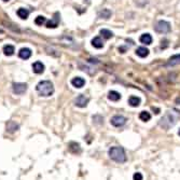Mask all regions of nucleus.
Here are the masks:
<instances>
[{"instance_id": "1", "label": "nucleus", "mask_w": 180, "mask_h": 180, "mask_svg": "<svg viewBox=\"0 0 180 180\" xmlns=\"http://www.w3.org/2000/svg\"><path fill=\"white\" fill-rule=\"evenodd\" d=\"M36 88H37V92L41 96H44V97L53 95V93H54L53 83H52L51 81H48V80H45V81H40V82L37 84Z\"/></svg>"}, {"instance_id": "2", "label": "nucleus", "mask_w": 180, "mask_h": 180, "mask_svg": "<svg viewBox=\"0 0 180 180\" xmlns=\"http://www.w3.org/2000/svg\"><path fill=\"white\" fill-rule=\"evenodd\" d=\"M109 157L116 163H124L126 161L125 151L121 147H111L109 149Z\"/></svg>"}, {"instance_id": "3", "label": "nucleus", "mask_w": 180, "mask_h": 180, "mask_svg": "<svg viewBox=\"0 0 180 180\" xmlns=\"http://www.w3.org/2000/svg\"><path fill=\"white\" fill-rule=\"evenodd\" d=\"M175 124V119L174 116L170 114V113H167L165 116H163L161 120H160V126H162L163 129H168L170 126H172Z\"/></svg>"}, {"instance_id": "4", "label": "nucleus", "mask_w": 180, "mask_h": 180, "mask_svg": "<svg viewBox=\"0 0 180 180\" xmlns=\"http://www.w3.org/2000/svg\"><path fill=\"white\" fill-rule=\"evenodd\" d=\"M155 31L159 34H167L170 31V24L166 21H159L155 25Z\"/></svg>"}, {"instance_id": "5", "label": "nucleus", "mask_w": 180, "mask_h": 180, "mask_svg": "<svg viewBox=\"0 0 180 180\" xmlns=\"http://www.w3.org/2000/svg\"><path fill=\"white\" fill-rule=\"evenodd\" d=\"M110 123L116 127H120V126H123L126 123V118L123 116H120V114H116V116H113L111 118Z\"/></svg>"}, {"instance_id": "6", "label": "nucleus", "mask_w": 180, "mask_h": 180, "mask_svg": "<svg viewBox=\"0 0 180 180\" xmlns=\"http://www.w3.org/2000/svg\"><path fill=\"white\" fill-rule=\"evenodd\" d=\"M12 88H13V92L15 93L16 95H23L24 93L27 91V84L22 82L13 83Z\"/></svg>"}, {"instance_id": "7", "label": "nucleus", "mask_w": 180, "mask_h": 180, "mask_svg": "<svg viewBox=\"0 0 180 180\" xmlns=\"http://www.w3.org/2000/svg\"><path fill=\"white\" fill-rule=\"evenodd\" d=\"M88 104V98L85 97L84 95H79L77 98H76L75 101V105L77 106V107H80V108H84V107H86Z\"/></svg>"}, {"instance_id": "8", "label": "nucleus", "mask_w": 180, "mask_h": 180, "mask_svg": "<svg viewBox=\"0 0 180 180\" xmlns=\"http://www.w3.org/2000/svg\"><path fill=\"white\" fill-rule=\"evenodd\" d=\"M59 24V13L56 12L54 13V16L52 17V20H50L49 22H46V27L48 28H56Z\"/></svg>"}, {"instance_id": "9", "label": "nucleus", "mask_w": 180, "mask_h": 180, "mask_svg": "<svg viewBox=\"0 0 180 180\" xmlns=\"http://www.w3.org/2000/svg\"><path fill=\"white\" fill-rule=\"evenodd\" d=\"M71 84L73 85L75 88H83V86H84L85 80L83 79V78H81V77H76V78H73V79L71 80Z\"/></svg>"}, {"instance_id": "10", "label": "nucleus", "mask_w": 180, "mask_h": 180, "mask_svg": "<svg viewBox=\"0 0 180 180\" xmlns=\"http://www.w3.org/2000/svg\"><path fill=\"white\" fill-rule=\"evenodd\" d=\"M5 129H7V132H9V133H15L20 129V125L14 121H9L8 123L5 124Z\"/></svg>"}, {"instance_id": "11", "label": "nucleus", "mask_w": 180, "mask_h": 180, "mask_svg": "<svg viewBox=\"0 0 180 180\" xmlns=\"http://www.w3.org/2000/svg\"><path fill=\"white\" fill-rule=\"evenodd\" d=\"M18 56L22 59H28L31 56V50L28 49V48H23L18 52Z\"/></svg>"}, {"instance_id": "12", "label": "nucleus", "mask_w": 180, "mask_h": 180, "mask_svg": "<svg viewBox=\"0 0 180 180\" xmlns=\"http://www.w3.org/2000/svg\"><path fill=\"white\" fill-rule=\"evenodd\" d=\"M140 104H141V99H140V97H138V96H131V97L129 98V105L131 106V107L136 108Z\"/></svg>"}, {"instance_id": "13", "label": "nucleus", "mask_w": 180, "mask_h": 180, "mask_svg": "<svg viewBox=\"0 0 180 180\" xmlns=\"http://www.w3.org/2000/svg\"><path fill=\"white\" fill-rule=\"evenodd\" d=\"M139 41L141 42V43L146 44V45H149V44L152 43V37L150 34H144L140 36L139 38Z\"/></svg>"}, {"instance_id": "14", "label": "nucleus", "mask_w": 180, "mask_h": 180, "mask_svg": "<svg viewBox=\"0 0 180 180\" xmlns=\"http://www.w3.org/2000/svg\"><path fill=\"white\" fill-rule=\"evenodd\" d=\"M33 70L35 73H42L44 71V65L41 62H36L33 65Z\"/></svg>"}, {"instance_id": "15", "label": "nucleus", "mask_w": 180, "mask_h": 180, "mask_svg": "<svg viewBox=\"0 0 180 180\" xmlns=\"http://www.w3.org/2000/svg\"><path fill=\"white\" fill-rule=\"evenodd\" d=\"M111 11L109 9H103L98 12V17L99 18H104V20H108V18L111 17Z\"/></svg>"}, {"instance_id": "16", "label": "nucleus", "mask_w": 180, "mask_h": 180, "mask_svg": "<svg viewBox=\"0 0 180 180\" xmlns=\"http://www.w3.org/2000/svg\"><path fill=\"white\" fill-rule=\"evenodd\" d=\"M108 98H109V101H120V98H121V94L119 92H116V91H110V92L108 93Z\"/></svg>"}, {"instance_id": "17", "label": "nucleus", "mask_w": 180, "mask_h": 180, "mask_svg": "<svg viewBox=\"0 0 180 180\" xmlns=\"http://www.w3.org/2000/svg\"><path fill=\"white\" fill-rule=\"evenodd\" d=\"M149 50L147 49V48H144V46H139L138 49L136 50V54L138 55L139 57H147L148 55H149Z\"/></svg>"}, {"instance_id": "18", "label": "nucleus", "mask_w": 180, "mask_h": 180, "mask_svg": "<svg viewBox=\"0 0 180 180\" xmlns=\"http://www.w3.org/2000/svg\"><path fill=\"white\" fill-rule=\"evenodd\" d=\"M68 148H69V151L72 152V153H80L81 152V148H80V144H77V142H70L69 146H68Z\"/></svg>"}, {"instance_id": "19", "label": "nucleus", "mask_w": 180, "mask_h": 180, "mask_svg": "<svg viewBox=\"0 0 180 180\" xmlns=\"http://www.w3.org/2000/svg\"><path fill=\"white\" fill-rule=\"evenodd\" d=\"M92 45L96 49H101L104 46V42L101 40V37H95V38L92 40Z\"/></svg>"}, {"instance_id": "20", "label": "nucleus", "mask_w": 180, "mask_h": 180, "mask_svg": "<svg viewBox=\"0 0 180 180\" xmlns=\"http://www.w3.org/2000/svg\"><path fill=\"white\" fill-rule=\"evenodd\" d=\"M14 52H15V49H14V46L11 45V44H7V45L3 46V53H5V55H7V56L13 55Z\"/></svg>"}, {"instance_id": "21", "label": "nucleus", "mask_w": 180, "mask_h": 180, "mask_svg": "<svg viewBox=\"0 0 180 180\" xmlns=\"http://www.w3.org/2000/svg\"><path fill=\"white\" fill-rule=\"evenodd\" d=\"M16 13H17L18 17H21L22 20H26L29 15V11L26 10V9H24V8H20Z\"/></svg>"}, {"instance_id": "22", "label": "nucleus", "mask_w": 180, "mask_h": 180, "mask_svg": "<svg viewBox=\"0 0 180 180\" xmlns=\"http://www.w3.org/2000/svg\"><path fill=\"white\" fill-rule=\"evenodd\" d=\"M179 63H180V54H176L169 58V61L167 63V66H174V65L179 64Z\"/></svg>"}, {"instance_id": "23", "label": "nucleus", "mask_w": 180, "mask_h": 180, "mask_svg": "<svg viewBox=\"0 0 180 180\" xmlns=\"http://www.w3.org/2000/svg\"><path fill=\"white\" fill-rule=\"evenodd\" d=\"M139 119L144 122H148L151 119V114H150L148 111H141L140 114H139Z\"/></svg>"}, {"instance_id": "24", "label": "nucleus", "mask_w": 180, "mask_h": 180, "mask_svg": "<svg viewBox=\"0 0 180 180\" xmlns=\"http://www.w3.org/2000/svg\"><path fill=\"white\" fill-rule=\"evenodd\" d=\"M101 35L105 39H110V38H112V37H113L112 31H110L109 29H101Z\"/></svg>"}, {"instance_id": "25", "label": "nucleus", "mask_w": 180, "mask_h": 180, "mask_svg": "<svg viewBox=\"0 0 180 180\" xmlns=\"http://www.w3.org/2000/svg\"><path fill=\"white\" fill-rule=\"evenodd\" d=\"M35 23H36V25H38V26H42L44 23H46V18L41 15L37 16L36 20H35Z\"/></svg>"}, {"instance_id": "26", "label": "nucleus", "mask_w": 180, "mask_h": 180, "mask_svg": "<svg viewBox=\"0 0 180 180\" xmlns=\"http://www.w3.org/2000/svg\"><path fill=\"white\" fill-rule=\"evenodd\" d=\"M133 180H142V175L140 172H135L133 176Z\"/></svg>"}, {"instance_id": "27", "label": "nucleus", "mask_w": 180, "mask_h": 180, "mask_svg": "<svg viewBox=\"0 0 180 180\" xmlns=\"http://www.w3.org/2000/svg\"><path fill=\"white\" fill-rule=\"evenodd\" d=\"M88 62L92 63V64H98V63H99L96 58H90L88 59Z\"/></svg>"}, {"instance_id": "28", "label": "nucleus", "mask_w": 180, "mask_h": 180, "mask_svg": "<svg viewBox=\"0 0 180 180\" xmlns=\"http://www.w3.org/2000/svg\"><path fill=\"white\" fill-rule=\"evenodd\" d=\"M178 135H179V136H180V129H179V131H178Z\"/></svg>"}, {"instance_id": "29", "label": "nucleus", "mask_w": 180, "mask_h": 180, "mask_svg": "<svg viewBox=\"0 0 180 180\" xmlns=\"http://www.w3.org/2000/svg\"><path fill=\"white\" fill-rule=\"evenodd\" d=\"M3 1H9V0H3Z\"/></svg>"}, {"instance_id": "30", "label": "nucleus", "mask_w": 180, "mask_h": 180, "mask_svg": "<svg viewBox=\"0 0 180 180\" xmlns=\"http://www.w3.org/2000/svg\"><path fill=\"white\" fill-rule=\"evenodd\" d=\"M0 33H2V30H0Z\"/></svg>"}]
</instances>
